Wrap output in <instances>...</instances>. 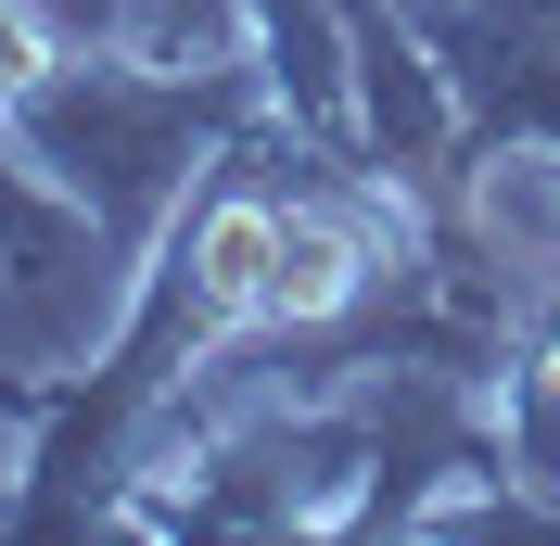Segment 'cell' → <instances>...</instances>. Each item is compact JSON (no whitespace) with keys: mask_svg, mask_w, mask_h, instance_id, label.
<instances>
[{"mask_svg":"<svg viewBox=\"0 0 560 546\" xmlns=\"http://www.w3.org/2000/svg\"><path fill=\"white\" fill-rule=\"evenodd\" d=\"M38 64H51L38 13H26V0H0V103H13V90H38Z\"/></svg>","mask_w":560,"mask_h":546,"instance_id":"3","label":"cell"},{"mask_svg":"<svg viewBox=\"0 0 560 546\" xmlns=\"http://www.w3.org/2000/svg\"><path fill=\"white\" fill-rule=\"evenodd\" d=\"M268 254H280V216H268V204H217V216H205V241H191L205 306H217V318L268 306Z\"/></svg>","mask_w":560,"mask_h":546,"instance_id":"1","label":"cell"},{"mask_svg":"<svg viewBox=\"0 0 560 546\" xmlns=\"http://www.w3.org/2000/svg\"><path fill=\"white\" fill-rule=\"evenodd\" d=\"M357 293V241L331 216H280V254H268V306L280 318H331Z\"/></svg>","mask_w":560,"mask_h":546,"instance_id":"2","label":"cell"}]
</instances>
